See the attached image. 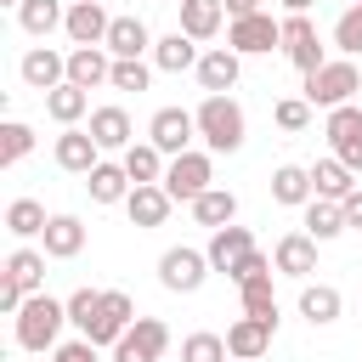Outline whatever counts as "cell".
I'll use <instances>...</instances> for the list:
<instances>
[{"instance_id": "obj_15", "label": "cell", "mask_w": 362, "mask_h": 362, "mask_svg": "<svg viewBox=\"0 0 362 362\" xmlns=\"http://www.w3.org/2000/svg\"><path fill=\"white\" fill-rule=\"evenodd\" d=\"M158 40H153V28L130 11V17H113V28H107V57L113 62H141L147 51H153Z\"/></svg>"}, {"instance_id": "obj_12", "label": "cell", "mask_w": 362, "mask_h": 362, "mask_svg": "<svg viewBox=\"0 0 362 362\" xmlns=\"http://www.w3.org/2000/svg\"><path fill=\"white\" fill-rule=\"evenodd\" d=\"M17 74H23V85H28V90L51 96L57 85H68V57H62V51H51V45H34V51L17 62Z\"/></svg>"}, {"instance_id": "obj_3", "label": "cell", "mask_w": 362, "mask_h": 362, "mask_svg": "<svg viewBox=\"0 0 362 362\" xmlns=\"http://www.w3.org/2000/svg\"><path fill=\"white\" fill-rule=\"evenodd\" d=\"M356 90H362V74H356V62H351V57H334V62H322L317 74H305V102H311V107H322V113H334V107L356 102Z\"/></svg>"}, {"instance_id": "obj_11", "label": "cell", "mask_w": 362, "mask_h": 362, "mask_svg": "<svg viewBox=\"0 0 362 362\" xmlns=\"http://www.w3.org/2000/svg\"><path fill=\"white\" fill-rule=\"evenodd\" d=\"M272 266L283 272V277H294V283H311V272H317V238L300 226V232H283L277 238V249H272Z\"/></svg>"}, {"instance_id": "obj_22", "label": "cell", "mask_w": 362, "mask_h": 362, "mask_svg": "<svg viewBox=\"0 0 362 362\" xmlns=\"http://www.w3.org/2000/svg\"><path fill=\"white\" fill-rule=\"evenodd\" d=\"M249 249H255V232L232 221V226L209 232V249H204V255H209V266H215V272H226V277H232V266H238V260H243Z\"/></svg>"}, {"instance_id": "obj_31", "label": "cell", "mask_w": 362, "mask_h": 362, "mask_svg": "<svg viewBox=\"0 0 362 362\" xmlns=\"http://www.w3.org/2000/svg\"><path fill=\"white\" fill-rule=\"evenodd\" d=\"M192 221H198V226H209V232L232 226V221H238V192H226V187H209V192L192 204Z\"/></svg>"}, {"instance_id": "obj_4", "label": "cell", "mask_w": 362, "mask_h": 362, "mask_svg": "<svg viewBox=\"0 0 362 362\" xmlns=\"http://www.w3.org/2000/svg\"><path fill=\"white\" fill-rule=\"evenodd\" d=\"M215 187V158L209 153H181V158H170V170H164V192L175 198V204H198L204 192Z\"/></svg>"}, {"instance_id": "obj_23", "label": "cell", "mask_w": 362, "mask_h": 362, "mask_svg": "<svg viewBox=\"0 0 362 362\" xmlns=\"http://www.w3.org/2000/svg\"><path fill=\"white\" fill-rule=\"evenodd\" d=\"M339 311H345V300H339V288H334V283H305V288H300V317H305L311 328L339 322Z\"/></svg>"}, {"instance_id": "obj_9", "label": "cell", "mask_w": 362, "mask_h": 362, "mask_svg": "<svg viewBox=\"0 0 362 362\" xmlns=\"http://www.w3.org/2000/svg\"><path fill=\"white\" fill-rule=\"evenodd\" d=\"M322 130H328V147H334V158H339V164L356 175V170H362V107H356V102L334 107Z\"/></svg>"}, {"instance_id": "obj_5", "label": "cell", "mask_w": 362, "mask_h": 362, "mask_svg": "<svg viewBox=\"0 0 362 362\" xmlns=\"http://www.w3.org/2000/svg\"><path fill=\"white\" fill-rule=\"evenodd\" d=\"M209 272H215V266H209V255H204V249H192V243H175V249H164V255H158V283H164L170 294H198Z\"/></svg>"}, {"instance_id": "obj_33", "label": "cell", "mask_w": 362, "mask_h": 362, "mask_svg": "<svg viewBox=\"0 0 362 362\" xmlns=\"http://www.w3.org/2000/svg\"><path fill=\"white\" fill-rule=\"evenodd\" d=\"M17 23H23V34H34V40H45L51 28H62V23H68V6H62V0H23V11H17Z\"/></svg>"}, {"instance_id": "obj_36", "label": "cell", "mask_w": 362, "mask_h": 362, "mask_svg": "<svg viewBox=\"0 0 362 362\" xmlns=\"http://www.w3.org/2000/svg\"><path fill=\"white\" fill-rule=\"evenodd\" d=\"M68 322L79 328V339H90L96 322H102V288H74L68 294Z\"/></svg>"}, {"instance_id": "obj_38", "label": "cell", "mask_w": 362, "mask_h": 362, "mask_svg": "<svg viewBox=\"0 0 362 362\" xmlns=\"http://www.w3.org/2000/svg\"><path fill=\"white\" fill-rule=\"evenodd\" d=\"M28 153H34V130H28L23 119H6V124H0V164L11 170V164H23Z\"/></svg>"}, {"instance_id": "obj_1", "label": "cell", "mask_w": 362, "mask_h": 362, "mask_svg": "<svg viewBox=\"0 0 362 362\" xmlns=\"http://www.w3.org/2000/svg\"><path fill=\"white\" fill-rule=\"evenodd\" d=\"M62 328H68V300L28 294V305L17 311V351L45 356V351H57V345H62Z\"/></svg>"}, {"instance_id": "obj_10", "label": "cell", "mask_w": 362, "mask_h": 362, "mask_svg": "<svg viewBox=\"0 0 362 362\" xmlns=\"http://www.w3.org/2000/svg\"><path fill=\"white\" fill-rule=\"evenodd\" d=\"M283 57L300 68V74H317L328 57H322V40H317V23L311 17H283Z\"/></svg>"}, {"instance_id": "obj_49", "label": "cell", "mask_w": 362, "mask_h": 362, "mask_svg": "<svg viewBox=\"0 0 362 362\" xmlns=\"http://www.w3.org/2000/svg\"><path fill=\"white\" fill-rule=\"evenodd\" d=\"M351 6H362V0H351Z\"/></svg>"}, {"instance_id": "obj_29", "label": "cell", "mask_w": 362, "mask_h": 362, "mask_svg": "<svg viewBox=\"0 0 362 362\" xmlns=\"http://www.w3.org/2000/svg\"><path fill=\"white\" fill-rule=\"evenodd\" d=\"M85 187H90V198H96V204H124L136 181H130V170H124V164H107V158H102V164L85 175Z\"/></svg>"}, {"instance_id": "obj_8", "label": "cell", "mask_w": 362, "mask_h": 362, "mask_svg": "<svg viewBox=\"0 0 362 362\" xmlns=\"http://www.w3.org/2000/svg\"><path fill=\"white\" fill-rule=\"evenodd\" d=\"M192 136H198V119H192L187 107H158V113H153V124H147V141H153L164 158L192 153Z\"/></svg>"}, {"instance_id": "obj_44", "label": "cell", "mask_w": 362, "mask_h": 362, "mask_svg": "<svg viewBox=\"0 0 362 362\" xmlns=\"http://www.w3.org/2000/svg\"><path fill=\"white\" fill-rule=\"evenodd\" d=\"M51 362H96V345H90V339H62V345L51 351Z\"/></svg>"}, {"instance_id": "obj_26", "label": "cell", "mask_w": 362, "mask_h": 362, "mask_svg": "<svg viewBox=\"0 0 362 362\" xmlns=\"http://www.w3.org/2000/svg\"><path fill=\"white\" fill-rule=\"evenodd\" d=\"M221 17H226V6L221 0H181V34L187 40H215L221 34Z\"/></svg>"}, {"instance_id": "obj_14", "label": "cell", "mask_w": 362, "mask_h": 362, "mask_svg": "<svg viewBox=\"0 0 362 362\" xmlns=\"http://www.w3.org/2000/svg\"><path fill=\"white\" fill-rule=\"evenodd\" d=\"M85 130L96 136V147H102V153H130V147H136V124H130V113H124L119 102L90 107V124H85Z\"/></svg>"}, {"instance_id": "obj_34", "label": "cell", "mask_w": 362, "mask_h": 362, "mask_svg": "<svg viewBox=\"0 0 362 362\" xmlns=\"http://www.w3.org/2000/svg\"><path fill=\"white\" fill-rule=\"evenodd\" d=\"M45 113L68 130V124H79V119L90 113V90H79V85H57V90L45 96Z\"/></svg>"}, {"instance_id": "obj_25", "label": "cell", "mask_w": 362, "mask_h": 362, "mask_svg": "<svg viewBox=\"0 0 362 362\" xmlns=\"http://www.w3.org/2000/svg\"><path fill=\"white\" fill-rule=\"evenodd\" d=\"M272 198H277V204H288V209H305V204L317 198L311 170H300V164H277V170H272Z\"/></svg>"}, {"instance_id": "obj_16", "label": "cell", "mask_w": 362, "mask_h": 362, "mask_svg": "<svg viewBox=\"0 0 362 362\" xmlns=\"http://www.w3.org/2000/svg\"><path fill=\"white\" fill-rule=\"evenodd\" d=\"M107 28H113V17L102 11V0H74V6H68L62 34H68L74 45H107Z\"/></svg>"}, {"instance_id": "obj_35", "label": "cell", "mask_w": 362, "mask_h": 362, "mask_svg": "<svg viewBox=\"0 0 362 362\" xmlns=\"http://www.w3.org/2000/svg\"><path fill=\"white\" fill-rule=\"evenodd\" d=\"M305 232H311L317 243H328V238H339V232H351V226H345V204H328V198H311V204H305Z\"/></svg>"}, {"instance_id": "obj_39", "label": "cell", "mask_w": 362, "mask_h": 362, "mask_svg": "<svg viewBox=\"0 0 362 362\" xmlns=\"http://www.w3.org/2000/svg\"><path fill=\"white\" fill-rule=\"evenodd\" d=\"M238 294H243V317H260V322H272V328H277V294H272V277L243 283Z\"/></svg>"}, {"instance_id": "obj_40", "label": "cell", "mask_w": 362, "mask_h": 362, "mask_svg": "<svg viewBox=\"0 0 362 362\" xmlns=\"http://www.w3.org/2000/svg\"><path fill=\"white\" fill-rule=\"evenodd\" d=\"M334 45L345 57H362V6H345L339 23H334Z\"/></svg>"}, {"instance_id": "obj_2", "label": "cell", "mask_w": 362, "mask_h": 362, "mask_svg": "<svg viewBox=\"0 0 362 362\" xmlns=\"http://www.w3.org/2000/svg\"><path fill=\"white\" fill-rule=\"evenodd\" d=\"M192 119H198V136H204L209 153H238L249 141V119H243V107L232 96H204L192 107Z\"/></svg>"}, {"instance_id": "obj_21", "label": "cell", "mask_w": 362, "mask_h": 362, "mask_svg": "<svg viewBox=\"0 0 362 362\" xmlns=\"http://www.w3.org/2000/svg\"><path fill=\"white\" fill-rule=\"evenodd\" d=\"M45 260H51L45 249H11L0 283H11V288H23V294H45Z\"/></svg>"}, {"instance_id": "obj_24", "label": "cell", "mask_w": 362, "mask_h": 362, "mask_svg": "<svg viewBox=\"0 0 362 362\" xmlns=\"http://www.w3.org/2000/svg\"><path fill=\"white\" fill-rule=\"evenodd\" d=\"M198 57H204V51H198V40H187L181 28H175V34H164V40L153 45V68H158V74H187V68H198Z\"/></svg>"}, {"instance_id": "obj_37", "label": "cell", "mask_w": 362, "mask_h": 362, "mask_svg": "<svg viewBox=\"0 0 362 362\" xmlns=\"http://www.w3.org/2000/svg\"><path fill=\"white\" fill-rule=\"evenodd\" d=\"M181 362H232V351H226V334H209V328L187 334V339H181Z\"/></svg>"}, {"instance_id": "obj_19", "label": "cell", "mask_w": 362, "mask_h": 362, "mask_svg": "<svg viewBox=\"0 0 362 362\" xmlns=\"http://www.w3.org/2000/svg\"><path fill=\"white\" fill-rule=\"evenodd\" d=\"M272 322H260V317H238L232 328H226V351H232V362H260L266 351H272Z\"/></svg>"}, {"instance_id": "obj_43", "label": "cell", "mask_w": 362, "mask_h": 362, "mask_svg": "<svg viewBox=\"0 0 362 362\" xmlns=\"http://www.w3.org/2000/svg\"><path fill=\"white\" fill-rule=\"evenodd\" d=\"M272 272H277V266H272V255H260V249H249V255H243V260L232 266V283L243 288V283H260V277H272Z\"/></svg>"}, {"instance_id": "obj_27", "label": "cell", "mask_w": 362, "mask_h": 362, "mask_svg": "<svg viewBox=\"0 0 362 362\" xmlns=\"http://www.w3.org/2000/svg\"><path fill=\"white\" fill-rule=\"evenodd\" d=\"M119 164L130 170V181H136V187H164V170H170V158H164L153 141H136Z\"/></svg>"}, {"instance_id": "obj_17", "label": "cell", "mask_w": 362, "mask_h": 362, "mask_svg": "<svg viewBox=\"0 0 362 362\" xmlns=\"http://www.w3.org/2000/svg\"><path fill=\"white\" fill-rule=\"evenodd\" d=\"M51 153H57V164H62L68 175H90V170L102 164L96 136H90V130H79V124H68V130L57 136V147H51Z\"/></svg>"}, {"instance_id": "obj_47", "label": "cell", "mask_w": 362, "mask_h": 362, "mask_svg": "<svg viewBox=\"0 0 362 362\" xmlns=\"http://www.w3.org/2000/svg\"><path fill=\"white\" fill-rule=\"evenodd\" d=\"M277 6H283L288 17H311V6H317V0H277Z\"/></svg>"}, {"instance_id": "obj_6", "label": "cell", "mask_w": 362, "mask_h": 362, "mask_svg": "<svg viewBox=\"0 0 362 362\" xmlns=\"http://www.w3.org/2000/svg\"><path fill=\"white\" fill-rule=\"evenodd\" d=\"M164 351H170V328L158 317H136L113 345V362H164Z\"/></svg>"}, {"instance_id": "obj_42", "label": "cell", "mask_w": 362, "mask_h": 362, "mask_svg": "<svg viewBox=\"0 0 362 362\" xmlns=\"http://www.w3.org/2000/svg\"><path fill=\"white\" fill-rule=\"evenodd\" d=\"M113 90H147L153 85V62H113Z\"/></svg>"}, {"instance_id": "obj_50", "label": "cell", "mask_w": 362, "mask_h": 362, "mask_svg": "<svg viewBox=\"0 0 362 362\" xmlns=\"http://www.w3.org/2000/svg\"><path fill=\"white\" fill-rule=\"evenodd\" d=\"M175 6H181V0H175Z\"/></svg>"}, {"instance_id": "obj_20", "label": "cell", "mask_w": 362, "mask_h": 362, "mask_svg": "<svg viewBox=\"0 0 362 362\" xmlns=\"http://www.w3.org/2000/svg\"><path fill=\"white\" fill-rule=\"evenodd\" d=\"M170 209H175V198H170L164 187H130V198H124V215H130V226H141V232L164 226Z\"/></svg>"}, {"instance_id": "obj_48", "label": "cell", "mask_w": 362, "mask_h": 362, "mask_svg": "<svg viewBox=\"0 0 362 362\" xmlns=\"http://www.w3.org/2000/svg\"><path fill=\"white\" fill-rule=\"evenodd\" d=\"M0 6H11V11H23V0H0Z\"/></svg>"}, {"instance_id": "obj_32", "label": "cell", "mask_w": 362, "mask_h": 362, "mask_svg": "<svg viewBox=\"0 0 362 362\" xmlns=\"http://www.w3.org/2000/svg\"><path fill=\"white\" fill-rule=\"evenodd\" d=\"M45 226H51V215H45L40 198H11L6 204V232L11 238H45Z\"/></svg>"}, {"instance_id": "obj_30", "label": "cell", "mask_w": 362, "mask_h": 362, "mask_svg": "<svg viewBox=\"0 0 362 362\" xmlns=\"http://www.w3.org/2000/svg\"><path fill=\"white\" fill-rule=\"evenodd\" d=\"M85 249V221L79 215H51V226H45V255L51 260H74Z\"/></svg>"}, {"instance_id": "obj_28", "label": "cell", "mask_w": 362, "mask_h": 362, "mask_svg": "<svg viewBox=\"0 0 362 362\" xmlns=\"http://www.w3.org/2000/svg\"><path fill=\"white\" fill-rule=\"evenodd\" d=\"M311 187H317V198H328V204H345V198L356 192V175H351L339 158H317V164H311Z\"/></svg>"}, {"instance_id": "obj_41", "label": "cell", "mask_w": 362, "mask_h": 362, "mask_svg": "<svg viewBox=\"0 0 362 362\" xmlns=\"http://www.w3.org/2000/svg\"><path fill=\"white\" fill-rule=\"evenodd\" d=\"M272 119H277V130H288V136H300V130L311 124V102H305V96H283V102L272 107Z\"/></svg>"}, {"instance_id": "obj_18", "label": "cell", "mask_w": 362, "mask_h": 362, "mask_svg": "<svg viewBox=\"0 0 362 362\" xmlns=\"http://www.w3.org/2000/svg\"><path fill=\"white\" fill-rule=\"evenodd\" d=\"M107 79H113V57H107V45H74V51H68V85L96 90V85H107Z\"/></svg>"}, {"instance_id": "obj_7", "label": "cell", "mask_w": 362, "mask_h": 362, "mask_svg": "<svg viewBox=\"0 0 362 362\" xmlns=\"http://www.w3.org/2000/svg\"><path fill=\"white\" fill-rule=\"evenodd\" d=\"M226 45L238 51V57H260V51H283V23L272 17V11H255V17H238V23H226Z\"/></svg>"}, {"instance_id": "obj_45", "label": "cell", "mask_w": 362, "mask_h": 362, "mask_svg": "<svg viewBox=\"0 0 362 362\" xmlns=\"http://www.w3.org/2000/svg\"><path fill=\"white\" fill-rule=\"evenodd\" d=\"M345 226H351V232H362V187L345 198Z\"/></svg>"}, {"instance_id": "obj_13", "label": "cell", "mask_w": 362, "mask_h": 362, "mask_svg": "<svg viewBox=\"0 0 362 362\" xmlns=\"http://www.w3.org/2000/svg\"><path fill=\"white\" fill-rule=\"evenodd\" d=\"M198 85H204V96H226L232 85H238V74H243V57L232 51V45H209L204 57H198Z\"/></svg>"}, {"instance_id": "obj_46", "label": "cell", "mask_w": 362, "mask_h": 362, "mask_svg": "<svg viewBox=\"0 0 362 362\" xmlns=\"http://www.w3.org/2000/svg\"><path fill=\"white\" fill-rule=\"evenodd\" d=\"M226 6V23H238V17H255L260 11V0H221Z\"/></svg>"}]
</instances>
